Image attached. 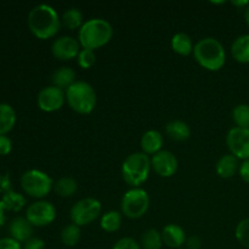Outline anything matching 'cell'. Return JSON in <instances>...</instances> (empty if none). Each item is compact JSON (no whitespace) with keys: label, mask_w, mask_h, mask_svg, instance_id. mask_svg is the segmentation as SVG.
Instances as JSON below:
<instances>
[{"label":"cell","mask_w":249,"mask_h":249,"mask_svg":"<svg viewBox=\"0 0 249 249\" xmlns=\"http://www.w3.org/2000/svg\"><path fill=\"white\" fill-rule=\"evenodd\" d=\"M238 170H240L238 158L235 157L233 155H231V153L221 156L215 164L216 174L220 178H223V179H230V178H232Z\"/></svg>","instance_id":"cell-17"},{"label":"cell","mask_w":249,"mask_h":249,"mask_svg":"<svg viewBox=\"0 0 249 249\" xmlns=\"http://www.w3.org/2000/svg\"><path fill=\"white\" fill-rule=\"evenodd\" d=\"M151 165L157 175L162 178H170L178 172L179 162L175 155L170 151L162 150L151 158Z\"/></svg>","instance_id":"cell-12"},{"label":"cell","mask_w":249,"mask_h":249,"mask_svg":"<svg viewBox=\"0 0 249 249\" xmlns=\"http://www.w3.org/2000/svg\"><path fill=\"white\" fill-rule=\"evenodd\" d=\"M231 55L237 62L249 63V34H242L233 40Z\"/></svg>","instance_id":"cell-20"},{"label":"cell","mask_w":249,"mask_h":249,"mask_svg":"<svg viewBox=\"0 0 249 249\" xmlns=\"http://www.w3.org/2000/svg\"><path fill=\"white\" fill-rule=\"evenodd\" d=\"M78 65L79 67L88 70V68H91L92 66L96 62V53L94 50H89V49H82L80 53H78Z\"/></svg>","instance_id":"cell-31"},{"label":"cell","mask_w":249,"mask_h":249,"mask_svg":"<svg viewBox=\"0 0 249 249\" xmlns=\"http://www.w3.org/2000/svg\"><path fill=\"white\" fill-rule=\"evenodd\" d=\"M226 145L238 160H249V129L231 128L226 135Z\"/></svg>","instance_id":"cell-10"},{"label":"cell","mask_w":249,"mask_h":249,"mask_svg":"<svg viewBox=\"0 0 249 249\" xmlns=\"http://www.w3.org/2000/svg\"><path fill=\"white\" fill-rule=\"evenodd\" d=\"M164 139L160 131L158 130H147L141 136L140 146L143 153L147 156H155L160 151H162Z\"/></svg>","instance_id":"cell-15"},{"label":"cell","mask_w":249,"mask_h":249,"mask_svg":"<svg viewBox=\"0 0 249 249\" xmlns=\"http://www.w3.org/2000/svg\"><path fill=\"white\" fill-rule=\"evenodd\" d=\"M12 142L6 135H0V155L5 156L11 152Z\"/></svg>","instance_id":"cell-35"},{"label":"cell","mask_w":249,"mask_h":249,"mask_svg":"<svg viewBox=\"0 0 249 249\" xmlns=\"http://www.w3.org/2000/svg\"><path fill=\"white\" fill-rule=\"evenodd\" d=\"M102 211V204L99 199L94 197L82 198L72 206L70 211V218L72 224L77 226H85L94 223L100 216Z\"/></svg>","instance_id":"cell-8"},{"label":"cell","mask_w":249,"mask_h":249,"mask_svg":"<svg viewBox=\"0 0 249 249\" xmlns=\"http://www.w3.org/2000/svg\"><path fill=\"white\" fill-rule=\"evenodd\" d=\"M192 53L196 62L207 71L216 72L225 65V48L218 39L212 36H207L197 41Z\"/></svg>","instance_id":"cell-3"},{"label":"cell","mask_w":249,"mask_h":249,"mask_svg":"<svg viewBox=\"0 0 249 249\" xmlns=\"http://www.w3.org/2000/svg\"><path fill=\"white\" fill-rule=\"evenodd\" d=\"M113 36V27L104 18H90L78 32V41L82 49L96 50L102 48Z\"/></svg>","instance_id":"cell-2"},{"label":"cell","mask_w":249,"mask_h":249,"mask_svg":"<svg viewBox=\"0 0 249 249\" xmlns=\"http://www.w3.org/2000/svg\"><path fill=\"white\" fill-rule=\"evenodd\" d=\"M245 19H246V22H247V24L249 27V5L245 9Z\"/></svg>","instance_id":"cell-40"},{"label":"cell","mask_w":249,"mask_h":249,"mask_svg":"<svg viewBox=\"0 0 249 249\" xmlns=\"http://www.w3.org/2000/svg\"><path fill=\"white\" fill-rule=\"evenodd\" d=\"M61 23L68 28L70 31H74V29H80L84 24V16L83 12L77 7H70L66 10L61 18Z\"/></svg>","instance_id":"cell-23"},{"label":"cell","mask_w":249,"mask_h":249,"mask_svg":"<svg viewBox=\"0 0 249 249\" xmlns=\"http://www.w3.org/2000/svg\"><path fill=\"white\" fill-rule=\"evenodd\" d=\"M241 179L245 182L249 184V160H243L242 164H240V170H238Z\"/></svg>","instance_id":"cell-37"},{"label":"cell","mask_w":249,"mask_h":249,"mask_svg":"<svg viewBox=\"0 0 249 249\" xmlns=\"http://www.w3.org/2000/svg\"><path fill=\"white\" fill-rule=\"evenodd\" d=\"M9 231L11 238L16 240L17 242H26L33 235V225L26 218L17 216L10 223Z\"/></svg>","instance_id":"cell-16"},{"label":"cell","mask_w":249,"mask_h":249,"mask_svg":"<svg viewBox=\"0 0 249 249\" xmlns=\"http://www.w3.org/2000/svg\"><path fill=\"white\" fill-rule=\"evenodd\" d=\"M0 249H22L21 243L11 237L0 238Z\"/></svg>","instance_id":"cell-34"},{"label":"cell","mask_w":249,"mask_h":249,"mask_svg":"<svg viewBox=\"0 0 249 249\" xmlns=\"http://www.w3.org/2000/svg\"><path fill=\"white\" fill-rule=\"evenodd\" d=\"M65 92L68 106L77 113L89 114L96 107V91L84 80H77Z\"/></svg>","instance_id":"cell-5"},{"label":"cell","mask_w":249,"mask_h":249,"mask_svg":"<svg viewBox=\"0 0 249 249\" xmlns=\"http://www.w3.org/2000/svg\"><path fill=\"white\" fill-rule=\"evenodd\" d=\"M80 236H82V232H80L79 226L70 224V225L65 226L61 231V242L66 247H74L79 243Z\"/></svg>","instance_id":"cell-26"},{"label":"cell","mask_w":249,"mask_h":249,"mask_svg":"<svg viewBox=\"0 0 249 249\" xmlns=\"http://www.w3.org/2000/svg\"><path fill=\"white\" fill-rule=\"evenodd\" d=\"M165 133H167V135L172 140L182 142V141H186L190 139V136H191V128L184 121L174 119V121H170L165 125Z\"/></svg>","instance_id":"cell-18"},{"label":"cell","mask_w":249,"mask_h":249,"mask_svg":"<svg viewBox=\"0 0 249 249\" xmlns=\"http://www.w3.org/2000/svg\"><path fill=\"white\" fill-rule=\"evenodd\" d=\"M112 249H140V245L133 237H123L114 243Z\"/></svg>","instance_id":"cell-32"},{"label":"cell","mask_w":249,"mask_h":249,"mask_svg":"<svg viewBox=\"0 0 249 249\" xmlns=\"http://www.w3.org/2000/svg\"><path fill=\"white\" fill-rule=\"evenodd\" d=\"M151 169V158L143 152H134L122 164V178L129 186L140 187L148 179Z\"/></svg>","instance_id":"cell-4"},{"label":"cell","mask_w":249,"mask_h":249,"mask_svg":"<svg viewBox=\"0 0 249 249\" xmlns=\"http://www.w3.org/2000/svg\"><path fill=\"white\" fill-rule=\"evenodd\" d=\"M232 119L237 128L249 129V105H237L232 111Z\"/></svg>","instance_id":"cell-29"},{"label":"cell","mask_w":249,"mask_h":249,"mask_svg":"<svg viewBox=\"0 0 249 249\" xmlns=\"http://www.w3.org/2000/svg\"><path fill=\"white\" fill-rule=\"evenodd\" d=\"M80 44L73 36H63L55 39L51 45V53L53 57L58 58L61 61H71L73 58L78 57V53H80Z\"/></svg>","instance_id":"cell-13"},{"label":"cell","mask_w":249,"mask_h":249,"mask_svg":"<svg viewBox=\"0 0 249 249\" xmlns=\"http://www.w3.org/2000/svg\"><path fill=\"white\" fill-rule=\"evenodd\" d=\"M4 206H2V203L0 202V226L2 225V223H4L5 220V216H4Z\"/></svg>","instance_id":"cell-39"},{"label":"cell","mask_w":249,"mask_h":249,"mask_svg":"<svg viewBox=\"0 0 249 249\" xmlns=\"http://www.w3.org/2000/svg\"><path fill=\"white\" fill-rule=\"evenodd\" d=\"M170 45L174 53H179L181 56H189L194 53V43L189 34L184 33V32H179V33L174 34L170 40Z\"/></svg>","instance_id":"cell-21"},{"label":"cell","mask_w":249,"mask_h":249,"mask_svg":"<svg viewBox=\"0 0 249 249\" xmlns=\"http://www.w3.org/2000/svg\"><path fill=\"white\" fill-rule=\"evenodd\" d=\"M16 124V112L9 104H0V135L9 133Z\"/></svg>","instance_id":"cell-22"},{"label":"cell","mask_w":249,"mask_h":249,"mask_svg":"<svg viewBox=\"0 0 249 249\" xmlns=\"http://www.w3.org/2000/svg\"><path fill=\"white\" fill-rule=\"evenodd\" d=\"M53 190L60 197H72L77 192L78 182L71 177H63L53 184Z\"/></svg>","instance_id":"cell-24"},{"label":"cell","mask_w":249,"mask_h":249,"mask_svg":"<svg viewBox=\"0 0 249 249\" xmlns=\"http://www.w3.org/2000/svg\"><path fill=\"white\" fill-rule=\"evenodd\" d=\"M21 186L27 195L34 198H44L53 189V181L45 172L31 169L21 177Z\"/></svg>","instance_id":"cell-7"},{"label":"cell","mask_w":249,"mask_h":249,"mask_svg":"<svg viewBox=\"0 0 249 249\" xmlns=\"http://www.w3.org/2000/svg\"><path fill=\"white\" fill-rule=\"evenodd\" d=\"M61 24L57 11L48 4L36 5L28 14L29 29L41 40L53 38L60 31Z\"/></svg>","instance_id":"cell-1"},{"label":"cell","mask_w":249,"mask_h":249,"mask_svg":"<svg viewBox=\"0 0 249 249\" xmlns=\"http://www.w3.org/2000/svg\"><path fill=\"white\" fill-rule=\"evenodd\" d=\"M75 77H77V74H75V71L73 68L63 66V67H60L53 73L51 82H53V87L60 88V89L66 91L71 85L77 82Z\"/></svg>","instance_id":"cell-19"},{"label":"cell","mask_w":249,"mask_h":249,"mask_svg":"<svg viewBox=\"0 0 249 249\" xmlns=\"http://www.w3.org/2000/svg\"><path fill=\"white\" fill-rule=\"evenodd\" d=\"M180 249H182V248H180Z\"/></svg>","instance_id":"cell-41"},{"label":"cell","mask_w":249,"mask_h":249,"mask_svg":"<svg viewBox=\"0 0 249 249\" xmlns=\"http://www.w3.org/2000/svg\"><path fill=\"white\" fill-rule=\"evenodd\" d=\"M163 243L165 246L174 249H180L186 242V233L185 230L178 224H168L162 230Z\"/></svg>","instance_id":"cell-14"},{"label":"cell","mask_w":249,"mask_h":249,"mask_svg":"<svg viewBox=\"0 0 249 249\" xmlns=\"http://www.w3.org/2000/svg\"><path fill=\"white\" fill-rule=\"evenodd\" d=\"M26 219L33 226L43 228L50 225L56 219V208L48 201H36L27 208Z\"/></svg>","instance_id":"cell-9"},{"label":"cell","mask_w":249,"mask_h":249,"mask_svg":"<svg viewBox=\"0 0 249 249\" xmlns=\"http://www.w3.org/2000/svg\"><path fill=\"white\" fill-rule=\"evenodd\" d=\"M163 238L162 233L156 229H148L141 237L142 249H162Z\"/></svg>","instance_id":"cell-27"},{"label":"cell","mask_w":249,"mask_h":249,"mask_svg":"<svg viewBox=\"0 0 249 249\" xmlns=\"http://www.w3.org/2000/svg\"><path fill=\"white\" fill-rule=\"evenodd\" d=\"M231 4L233 5V6H237V7H247L249 5V1L248 0H233V1H231Z\"/></svg>","instance_id":"cell-38"},{"label":"cell","mask_w":249,"mask_h":249,"mask_svg":"<svg viewBox=\"0 0 249 249\" xmlns=\"http://www.w3.org/2000/svg\"><path fill=\"white\" fill-rule=\"evenodd\" d=\"M4 206L5 209H9V211L18 212L23 208V206L26 204V198H24L22 195L17 194L14 191H7L6 194L2 196L1 201H0Z\"/></svg>","instance_id":"cell-28"},{"label":"cell","mask_w":249,"mask_h":249,"mask_svg":"<svg viewBox=\"0 0 249 249\" xmlns=\"http://www.w3.org/2000/svg\"><path fill=\"white\" fill-rule=\"evenodd\" d=\"M236 240L245 248L249 249V218L243 219L237 224L235 230Z\"/></svg>","instance_id":"cell-30"},{"label":"cell","mask_w":249,"mask_h":249,"mask_svg":"<svg viewBox=\"0 0 249 249\" xmlns=\"http://www.w3.org/2000/svg\"><path fill=\"white\" fill-rule=\"evenodd\" d=\"M36 102L41 111L44 112H56L62 108L66 102L65 90L56 88L53 85L46 87L39 91Z\"/></svg>","instance_id":"cell-11"},{"label":"cell","mask_w":249,"mask_h":249,"mask_svg":"<svg viewBox=\"0 0 249 249\" xmlns=\"http://www.w3.org/2000/svg\"><path fill=\"white\" fill-rule=\"evenodd\" d=\"M122 214L129 219H139L150 208V196L141 187H133L123 195L121 201Z\"/></svg>","instance_id":"cell-6"},{"label":"cell","mask_w":249,"mask_h":249,"mask_svg":"<svg viewBox=\"0 0 249 249\" xmlns=\"http://www.w3.org/2000/svg\"><path fill=\"white\" fill-rule=\"evenodd\" d=\"M100 225L106 232H116L122 226V214L117 211L107 212L101 216Z\"/></svg>","instance_id":"cell-25"},{"label":"cell","mask_w":249,"mask_h":249,"mask_svg":"<svg viewBox=\"0 0 249 249\" xmlns=\"http://www.w3.org/2000/svg\"><path fill=\"white\" fill-rule=\"evenodd\" d=\"M22 249H45V242L39 237H31L24 242Z\"/></svg>","instance_id":"cell-33"},{"label":"cell","mask_w":249,"mask_h":249,"mask_svg":"<svg viewBox=\"0 0 249 249\" xmlns=\"http://www.w3.org/2000/svg\"><path fill=\"white\" fill-rule=\"evenodd\" d=\"M185 246H186V249H201L202 241L198 236H190L189 238H186Z\"/></svg>","instance_id":"cell-36"}]
</instances>
